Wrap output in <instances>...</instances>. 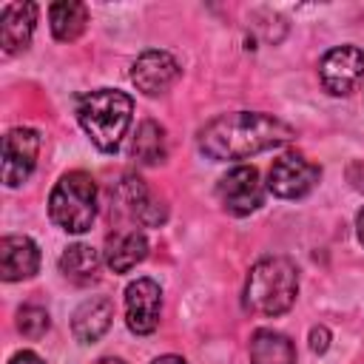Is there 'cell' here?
<instances>
[{
  "instance_id": "4",
  "label": "cell",
  "mask_w": 364,
  "mask_h": 364,
  "mask_svg": "<svg viewBox=\"0 0 364 364\" xmlns=\"http://www.w3.org/2000/svg\"><path fill=\"white\" fill-rule=\"evenodd\" d=\"M48 216L65 233H85L97 216V182L85 171H68L48 196Z\"/></svg>"
},
{
  "instance_id": "24",
  "label": "cell",
  "mask_w": 364,
  "mask_h": 364,
  "mask_svg": "<svg viewBox=\"0 0 364 364\" xmlns=\"http://www.w3.org/2000/svg\"><path fill=\"white\" fill-rule=\"evenodd\" d=\"M355 233H358V242L364 245V208H361L358 216H355Z\"/></svg>"
},
{
  "instance_id": "11",
  "label": "cell",
  "mask_w": 364,
  "mask_h": 364,
  "mask_svg": "<svg viewBox=\"0 0 364 364\" xmlns=\"http://www.w3.org/2000/svg\"><path fill=\"white\" fill-rule=\"evenodd\" d=\"M40 270V247L26 233H9L0 239V276L3 282L31 279Z\"/></svg>"
},
{
  "instance_id": "10",
  "label": "cell",
  "mask_w": 364,
  "mask_h": 364,
  "mask_svg": "<svg viewBox=\"0 0 364 364\" xmlns=\"http://www.w3.org/2000/svg\"><path fill=\"white\" fill-rule=\"evenodd\" d=\"M182 77V65L173 54L162 51V48H148L142 51L134 65H131V82L136 85V91H142L145 97H156L165 94L176 80Z\"/></svg>"
},
{
  "instance_id": "9",
  "label": "cell",
  "mask_w": 364,
  "mask_h": 364,
  "mask_svg": "<svg viewBox=\"0 0 364 364\" xmlns=\"http://www.w3.org/2000/svg\"><path fill=\"white\" fill-rule=\"evenodd\" d=\"M162 313V290L154 279L139 276L125 287V324L136 336H148L156 330Z\"/></svg>"
},
{
  "instance_id": "19",
  "label": "cell",
  "mask_w": 364,
  "mask_h": 364,
  "mask_svg": "<svg viewBox=\"0 0 364 364\" xmlns=\"http://www.w3.org/2000/svg\"><path fill=\"white\" fill-rule=\"evenodd\" d=\"M131 156L139 165H159L168 156V139H165V128L154 119L139 122L134 142H131Z\"/></svg>"
},
{
  "instance_id": "23",
  "label": "cell",
  "mask_w": 364,
  "mask_h": 364,
  "mask_svg": "<svg viewBox=\"0 0 364 364\" xmlns=\"http://www.w3.org/2000/svg\"><path fill=\"white\" fill-rule=\"evenodd\" d=\"M151 364H188V361H185V358H179V355H171V353H168V355H159V358H154Z\"/></svg>"
},
{
  "instance_id": "20",
  "label": "cell",
  "mask_w": 364,
  "mask_h": 364,
  "mask_svg": "<svg viewBox=\"0 0 364 364\" xmlns=\"http://www.w3.org/2000/svg\"><path fill=\"white\" fill-rule=\"evenodd\" d=\"M17 327H20L23 336L40 338V336H46V330L51 327V318H48V313H46L43 307L26 304V307H20V313H17Z\"/></svg>"
},
{
  "instance_id": "21",
  "label": "cell",
  "mask_w": 364,
  "mask_h": 364,
  "mask_svg": "<svg viewBox=\"0 0 364 364\" xmlns=\"http://www.w3.org/2000/svg\"><path fill=\"white\" fill-rule=\"evenodd\" d=\"M327 347H330V330L327 327H313L310 330V350L313 353H327Z\"/></svg>"
},
{
  "instance_id": "8",
  "label": "cell",
  "mask_w": 364,
  "mask_h": 364,
  "mask_svg": "<svg viewBox=\"0 0 364 364\" xmlns=\"http://www.w3.org/2000/svg\"><path fill=\"white\" fill-rule=\"evenodd\" d=\"M37 154H40V134L28 125L11 128L3 136V168H0L3 182L9 188L23 185L37 165Z\"/></svg>"
},
{
  "instance_id": "12",
  "label": "cell",
  "mask_w": 364,
  "mask_h": 364,
  "mask_svg": "<svg viewBox=\"0 0 364 364\" xmlns=\"http://www.w3.org/2000/svg\"><path fill=\"white\" fill-rule=\"evenodd\" d=\"M117 202H119V208L125 213H131L145 228H159L165 222V216H168L165 205L159 199H154L151 191L145 188V182L139 176H134V173L122 176V182L117 185Z\"/></svg>"
},
{
  "instance_id": "16",
  "label": "cell",
  "mask_w": 364,
  "mask_h": 364,
  "mask_svg": "<svg viewBox=\"0 0 364 364\" xmlns=\"http://www.w3.org/2000/svg\"><path fill=\"white\" fill-rule=\"evenodd\" d=\"M250 364H296V347L284 333L259 327L250 336Z\"/></svg>"
},
{
  "instance_id": "3",
  "label": "cell",
  "mask_w": 364,
  "mask_h": 364,
  "mask_svg": "<svg viewBox=\"0 0 364 364\" xmlns=\"http://www.w3.org/2000/svg\"><path fill=\"white\" fill-rule=\"evenodd\" d=\"M131 117H134V100L119 88H97L77 100V119L82 131L105 154L119 148V142L131 128Z\"/></svg>"
},
{
  "instance_id": "1",
  "label": "cell",
  "mask_w": 364,
  "mask_h": 364,
  "mask_svg": "<svg viewBox=\"0 0 364 364\" xmlns=\"http://www.w3.org/2000/svg\"><path fill=\"white\" fill-rule=\"evenodd\" d=\"M296 136L293 125L264 111H233L205 122L196 134L199 151L213 162L247 159L253 154L287 145Z\"/></svg>"
},
{
  "instance_id": "5",
  "label": "cell",
  "mask_w": 364,
  "mask_h": 364,
  "mask_svg": "<svg viewBox=\"0 0 364 364\" xmlns=\"http://www.w3.org/2000/svg\"><path fill=\"white\" fill-rule=\"evenodd\" d=\"M219 205L230 216H247L264 205V185L253 165H236L216 182Z\"/></svg>"
},
{
  "instance_id": "6",
  "label": "cell",
  "mask_w": 364,
  "mask_h": 364,
  "mask_svg": "<svg viewBox=\"0 0 364 364\" xmlns=\"http://www.w3.org/2000/svg\"><path fill=\"white\" fill-rule=\"evenodd\" d=\"M318 80L327 94L347 97L364 80V48L358 46H336L324 51L318 63Z\"/></svg>"
},
{
  "instance_id": "7",
  "label": "cell",
  "mask_w": 364,
  "mask_h": 364,
  "mask_svg": "<svg viewBox=\"0 0 364 364\" xmlns=\"http://www.w3.org/2000/svg\"><path fill=\"white\" fill-rule=\"evenodd\" d=\"M321 168L301 154H282L267 171V191L279 199H299L316 188Z\"/></svg>"
},
{
  "instance_id": "2",
  "label": "cell",
  "mask_w": 364,
  "mask_h": 364,
  "mask_svg": "<svg viewBox=\"0 0 364 364\" xmlns=\"http://www.w3.org/2000/svg\"><path fill=\"white\" fill-rule=\"evenodd\" d=\"M299 296V270L284 256H264L259 259L245 282L242 304L253 316L276 318L293 307Z\"/></svg>"
},
{
  "instance_id": "14",
  "label": "cell",
  "mask_w": 364,
  "mask_h": 364,
  "mask_svg": "<svg viewBox=\"0 0 364 364\" xmlns=\"http://www.w3.org/2000/svg\"><path fill=\"white\" fill-rule=\"evenodd\" d=\"M114 321V301L108 296H91L80 301V307L71 316V333L80 344L100 341Z\"/></svg>"
},
{
  "instance_id": "22",
  "label": "cell",
  "mask_w": 364,
  "mask_h": 364,
  "mask_svg": "<svg viewBox=\"0 0 364 364\" xmlns=\"http://www.w3.org/2000/svg\"><path fill=\"white\" fill-rule=\"evenodd\" d=\"M9 364H46V361L34 350H20V353H14V358Z\"/></svg>"
},
{
  "instance_id": "15",
  "label": "cell",
  "mask_w": 364,
  "mask_h": 364,
  "mask_svg": "<svg viewBox=\"0 0 364 364\" xmlns=\"http://www.w3.org/2000/svg\"><path fill=\"white\" fill-rule=\"evenodd\" d=\"M145 256H148V239L139 228L119 230V233L108 236V242H105V264L114 273H128Z\"/></svg>"
},
{
  "instance_id": "13",
  "label": "cell",
  "mask_w": 364,
  "mask_h": 364,
  "mask_svg": "<svg viewBox=\"0 0 364 364\" xmlns=\"http://www.w3.org/2000/svg\"><path fill=\"white\" fill-rule=\"evenodd\" d=\"M37 26V3H6L0 11V46L3 54H17L28 46Z\"/></svg>"
},
{
  "instance_id": "25",
  "label": "cell",
  "mask_w": 364,
  "mask_h": 364,
  "mask_svg": "<svg viewBox=\"0 0 364 364\" xmlns=\"http://www.w3.org/2000/svg\"><path fill=\"white\" fill-rule=\"evenodd\" d=\"M97 364H125L122 358H114V355H108V358H100Z\"/></svg>"
},
{
  "instance_id": "17",
  "label": "cell",
  "mask_w": 364,
  "mask_h": 364,
  "mask_svg": "<svg viewBox=\"0 0 364 364\" xmlns=\"http://www.w3.org/2000/svg\"><path fill=\"white\" fill-rule=\"evenodd\" d=\"M48 23H51V34L60 43H71L77 40L85 26H88V6L77 3V0H63V3H51L48 9Z\"/></svg>"
},
{
  "instance_id": "18",
  "label": "cell",
  "mask_w": 364,
  "mask_h": 364,
  "mask_svg": "<svg viewBox=\"0 0 364 364\" xmlns=\"http://www.w3.org/2000/svg\"><path fill=\"white\" fill-rule=\"evenodd\" d=\"M60 273L74 284H91L100 276V253L91 245H68L60 256Z\"/></svg>"
}]
</instances>
